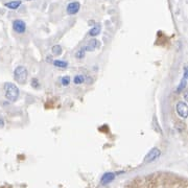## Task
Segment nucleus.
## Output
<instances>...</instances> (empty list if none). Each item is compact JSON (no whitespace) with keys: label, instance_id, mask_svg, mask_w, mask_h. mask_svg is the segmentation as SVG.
<instances>
[{"label":"nucleus","instance_id":"17","mask_svg":"<svg viewBox=\"0 0 188 188\" xmlns=\"http://www.w3.org/2000/svg\"><path fill=\"white\" fill-rule=\"evenodd\" d=\"M31 86H33V88H35V89H38L39 88V80L37 79H33L31 80Z\"/></svg>","mask_w":188,"mask_h":188},{"label":"nucleus","instance_id":"3","mask_svg":"<svg viewBox=\"0 0 188 188\" xmlns=\"http://www.w3.org/2000/svg\"><path fill=\"white\" fill-rule=\"evenodd\" d=\"M4 93L7 101L15 102L19 98V89L13 83H5L4 84Z\"/></svg>","mask_w":188,"mask_h":188},{"label":"nucleus","instance_id":"6","mask_svg":"<svg viewBox=\"0 0 188 188\" xmlns=\"http://www.w3.org/2000/svg\"><path fill=\"white\" fill-rule=\"evenodd\" d=\"M80 9V3L79 1H72L70 3H68L67 7H66V12L68 15H76Z\"/></svg>","mask_w":188,"mask_h":188},{"label":"nucleus","instance_id":"15","mask_svg":"<svg viewBox=\"0 0 188 188\" xmlns=\"http://www.w3.org/2000/svg\"><path fill=\"white\" fill-rule=\"evenodd\" d=\"M70 82H71V79H70V76H68V75H65V76H63L62 79H61V83H62V85L64 87L69 86Z\"/></svg>","mask_w":188,"mask_h":188},{"label":"nucleus","instance_id":"16","mask_svg":"<svg viewBox=\"0 0 188 188\" xmlns=\"http://www.w3.org/2000/svg\"><path fill=\"white\" fill-rule=\"evenodd\" d=\"M85 55H86V51L84 50V48H80V50H77V52L75 53V58L79 59V60H82V59L85 58Z\"/></svg>","mask_w":188,"mask_h":188},{"label":"nucleus","instance_id":"1","mask_svg":"<svg viewBox=\"0 0 188 188\" xmlns=\"http://www.w3.org/2000/svg\"><path fill=\"white\" fill-rule=\"evenodd\" d=\"M126 188H187V181L168 172H156L132 180Z\"/></svg>","mask_w":188,"mask_h":188},{"label":"nucleus","instance_id":"5","mask_svg":"<svg viewBox=\"0 0 188 188\" xmlns=\"http://www.w3.org/2000/svg\"><path fill=\"white\" fill-rule=\"evenodd\" d=\"M13 29L17 34H24L26 30V23L23 20L17 19L13 22Z\"/></svg>","mask_w":188,"mask_h":188},{"label":"nucleus","instance_id":"19","mask_svg":"<svg viewBox=\"0 0 188 188\" xmlns=\"http://www.w3.org/2000/svg\"><path fill=\"white\" fill-rule=\"evenodd\" d=\"M26 1H31V0H26Z\"/></svg>","mask_w":188,"mask_h":188},{"label":"nucleus","instance_id":"13","mask_svg":"<svg viewBox=\"0 0 188 188\" xmlns=\"http://www.w3.org/2000/svg\"><path fill=\"white\" fill-rule=\"evenodd\" d=\"M52 64L55 65V67L62 68V69H64V68H66L68 66V63L66 62V61H62V60H55Z\"/></svg>","mask_w":188,"mask_h":188},{"label":"nucleus","instance_id":"11","mask_svg":"<svg viewBox=\"0 0 188 188\" xmlns=\"http://www.w3.org/2000/svg\"><path fill=\"white\" fill-rule=\"evenodd\" d=\"M101 26L99 25V24H96V25H94L93 27L90 29L88 35H89L90 37H96L101 34Z\"/></svg>","mask_w":188,"mask_h":188},{"label":"nucleus","instance_id":"9","mask_svg":"<svg viewBox=\"0 0 188 188\" xmlns=\"http://www.w3.org/2000/svg\"><path fill=\"white\" fill-rule=\"evenodd\" d=\"M114 179H115V175H114L113 172H107V174H105L102 176L101 183L102 185H107V184H109V183H111Z\"/></svg>","mask_w":188,"mask_h":188},{"label":"nucleus","instance_id":"18","mask_svg":"<svg viewBox=\"0 0 188 188\" xmlns=\"http://www.w3.org/2000/svg\"><path fill=\"white\" fill-rule=\"evenodd\" d=\"M4 126V120L2 118H0V128H3Z\"/></svg>","mask_w":188,"mask_h":188},{"label":"nucleus","instance_id":"2","mask_svg":"<svg viewBox=\"0 0 188 188\" xmlns=\"http://www.w3.org/2000/svg\"><path fill=\"white\" fill-rule=\"evenodd\" d=\"M175 111L177 113L178 117L184 122L186 126V119H187V98H186V92L183 93V101L180 99L177 101L175 106Z\"/></svg>","mask_w":188,"mask_h":188},{"label":"nucleus","instance_id":"10","mask_svg":"<svg viewBox=\"0 0 188 188\" xmlns=\"http://www.w3.org/2000/svg\"><path fill=\"white\" fill-rule=\"evenodd\" d=\"M22 4L21 0H14V1H9V2H6L4 5H5L7 9H17L19 6Z\"/></svg>","mask_w":188,"mask_h":188},{"label":"nucleus","instance_id":"12","mask_svg":"<svg viewBox=\"0 0 188 188\" xmlns=\"http://www.w3.org/2000/svg\"><path fill=\"white\" fill-rule=\"evenodd\" d=\"M85 80H86V77H85V75L83 74H76L74 77H73V83H74L75 85H82L85 83Z\"/></svg>","mask_w":188,"mask_h":188},{"label":"nucleus","instance_id":"14","mask_svg":"<svg viewBox=\"0 0 188 188\" xmlns=\"http://www.w3.org/2000/svg\"><path fill=\"white\" fill-rule=\"evenodd\" d=\"M51 52L55 55H60L62 53V46L61 45H55L51 48Z\"/></svg>","mask_w":188,"mask_h":188},{"label":"nucleus","instance_id":"7","mask_svg":"<svg viewBox=\"0 0 188 188\" xmlns=\"http://www.w3.org/2000/svg\"><path fill=\"white\" fill-rule=\"evenodd\" d=\"M160 155H161V152H160L159 148L154 147L153 150H151L150 153H148L147 155H146L145 162H147V163L153 162V161H155L156 159H158V158L160 157Z\"/></svg>","mask_w":188,"mask_h":188},{"label":"nucleus","instance_id":"4","mask_svg":"<svg viewBox=\"0 0 188 188\" xmlns=\"http://www.w3.org/2000/svg\"><path fill=\"white\" fill-rule=\"evenodd\" d=\"M27 77H28V72H27V69L24 66H18L14 70V79L18 84L24 85L27 82Z\"/></svg>","mask_w":188,"mask_h":188},{"label":"nucleus","instance_id":"8","mask_svg":"<svg viewBox=\"0 0 188 188\" xmlns=\"http://www.w3.org/2000/svg\"><path fill=\"white\" fill-rule=\"evenodd\" d=\"M99 47H101V42L98 40H96V39H91L87 43V45H85L83 48H84L85 51H94Z\"/></svg>","mask_w":188,"mask_h":188}]
</instances>
